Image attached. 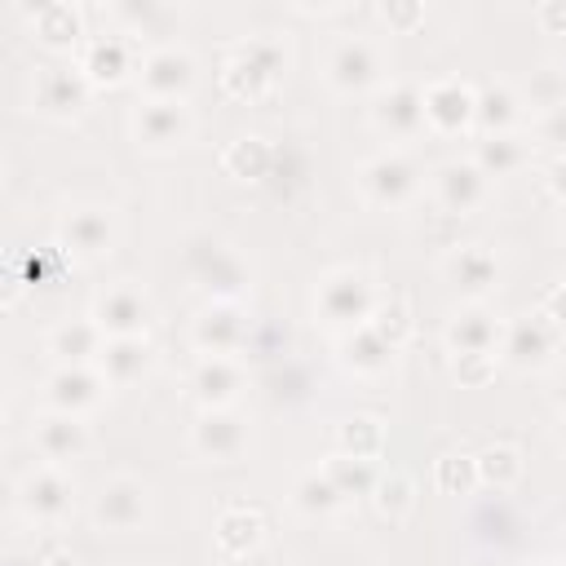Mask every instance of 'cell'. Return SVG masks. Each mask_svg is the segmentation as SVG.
Returning a JSON list of instances; mask_svg holds the SVG:
<instances>
[{"label": "cell", "mask_w": 566, "mask_h": 566, "mask_svg": "<svg viewBox=\"0 0 566 566\" xmlns=\"http://www.w3.org/2000/svg\"><path fill=\"white\" fill-rule=\"evenodd\" d=\"M531 566H562V562H531Z\"/></svg>", "instance_id": "f907efd6"}, {"label": "cell", "mask_w": 566, "mask_h": 566, "mask_svg": "<svg viewBox=\"0 0 566 566\" xmlns=\"http://www.w3.org/2000/svg\"><path fill=\"white\" fill-rule=\"evenodd\" d=\"M80 71L88 75L93 88H115L128 80L133 71V40L124 31H102V35H88L84 49L75 53Z\"/></svg>", "instance_id": "603a6c76"}, {"label": "cell", "mask_w": 566, "mask_h": 566, "mask_svg": "<svg viewBox=\"0 0 566 566\" xmlns=\"http://www.w3.org/2000/svg\"><path fill=\"white\" fill-rule=\"evenodd\" d=\"M544 181H548V190L566 203V155H557L553 164H548V172H544Z\"/></svg>", "instance_id": "7dc6e473"}, {"label": "cell", "mask_w": 566, "mask_h": 566, "mask_svg": "<svg viewBox=\"0 0 566 566\" xmlns=\"http://www.w3.org/2000/svg\"><path fill=\"white\" fill-rule=\"evenodd\" d=\"M106 13L124 27V35H150L159 22H168V9L155 4V0H133V4H106Z\"/></svg>", "instance_id": "60d3db41"}, {"label": "cell", "mask_w": 566, "mask_h": 566, "mask_svg": "<svg viewBox=\"0 0 566 566\" xmlns=\"http://www.w3.org/2000/svg\"><path fill=\"white\" fill-rule=\"evenodd\" d=\"M323 473L332 478V486H336L345 500L371 495V491H376V482H380L376 460H354V455H340V451H332V455L323 460Z\"/></svg>", "instance_id": "d590c367"}, {"label": "cell", "mask_w": 566, "mask_h": 566, "mask_svg": "<svg viewBox=\"0 0 566 566\" xmlns=\"http://www.w3.org/2000/svg\"><path fill=\"white\" fill-rule=\"evenodd\" d=\"M88 97H93V84H88V75L80 71L75 57H71V62H49V66H40L35 88H31V106H35L40 115H49V119H71V115H80V111L88 106Z\"/></svg>", "instance_id": "8fae6325"}, {"label": "cell", "mask_w": 566, "mask_h": 566, "mask_svg": "<svg viewBox=\"0 0 566 566\" xmlns=\"http://www.w3.org/2000/svg\"><path fill=\"white\" fill-rule=\"evenodd\" d=\"M88 318L106 332V340H115V336H146V327L155 318V305H150V296L137 283H111L106 292H97Z\"/></svg>", "instance_id": "5bb4252c"}, {"label": "cell", "mask_w": 566, "mask_h": 566, "mask_svg": "<svg viewBox=\"0 0 566 566\" xmlns=\"http://www.w3.org/2000/svg\"><path fill=\"white\" fill-rule=\"evenodd\" d=\"M442 340H447L451 354H500L504 318H500L486 301H464V305L447 318Z\"/></svg>", "instance_id": "ac0fdd59"}, {"label": "cell", "mask_w": 566, "mask_h": 566, "mask_svg": "<svg viewBox=\"0 0 566 566\" xmlns=\"http://www.w3.org/2000/svg\"><path fill=\"white\" fill-rule=\"evenodd\" d=\"M18 504L31 522L57 526L75 509V482L62 473V464H40L18 482Z\"/></svg>", "instance_id": "7c38bea8"}, {"label": "cell", "mask_w": 566, "mask_h": 566, "mask_svg": "<svg viewBox=\"0 0 566 566\" xmlns=\"http://www.w3.org/2000/svg\"><path fill=\"white\" fill-rule=\"evenodd\" d=\"M106 376L97 367H53L44 380V411H66V416H88L106 398Z\"/></svg>", "instance_id": "ffe728a7"}, {"label": "cell", "mask_w": 566, "mask_h": 566, "mask_svg": "<svg viewBox=\"0 0 566 566\" xmlns=\"http://www.w3.org/2000/svg\"><path fill=\"white\" fill-rule=\"evenodd\" d=\"M522 124V93L513 84H482L478 88V111H473V128L478 137H495V133H517Z\"/></svg>", "instance_id": "f546056e"}, {"label": "cell", "mask_w": 566, "mask_h": 566, "mask_svg": "<svg viewBox=\"0 0 566 566\" xmlns=\"http://www.w3.org/2000/svg\"><path fill=\"white\" fill-rule=\"evenodd\" d=\"M287 62H292V53H287V44L279 35H270V31L248 35L221 62V88L234 102H256V97H265L283 80Z\"/></svg>", "instance_id": "6da1fadb"}, {"label": "cell", "mask_w": 566, "mask_h": 566, "mask_svg": "<svg viewBox=\"0 0 566 566\" xmlns=\"http://www.w3.org/2000/svg\"><path fill=\"white\" fill-rule=\"evenodd\" d=\"M433 199H438V208L442 212H451V217H464V212H473V208H482L486 203V172L473 164V159H447V164H438L433 168Z\"/></svg>", "instance_id": "44dd1931"}, {"label": "cell", "mask_w": 566, "mask_h": 566, "mask_svg": "<svg viewBox=\"0 0 566 566\" xmlns=\"http://www.w3.org/2000/svg\"><path fill=\"white\" fill-rule=\"evenodd\" d=\"M186 270L208 292V301H243L248 296L243 256L230 243L212 239V234H190L186 239Z\"/></svg>", "instance_id": "3957f363"}, {"label": "cell", "mask_w": 566, "mask_h": 566, "mask_svg": "<svg viewBox=\"0 0 566 566\" xmlns=\"http://www.w3.org/2000/svg\"><path fill=\"white\" fill-rule=\"evenodd\" d=\"M150 363H155V349L146 336H115V340H106L97 371L106 376V385H133L150 371Z\"/></svg>", "instance_id": "4dcf8cb0"}, {"label": "cell", "mask_w": 566, "mask_h": 566, "mask_svg": "<svg viewBox=\"0 0 566 566\" xmlns=\"http://www.w3.org/2000/svg\"><path fill=\"white\" fill-rule=\"evenodd\" d=\"M31 447L44 464H66L75 455H84L88 447V424L84 416H66V411H44L31 424Z\"/></svg>", "instance_id": "cb8c5ba5"}, {"label": "cell", "mask_w": 566, "mask_h": 566, "mask_svg": "<svg viewBox=\"0 0 566 566\" xmlns=\"http://www.w3.org/2000/svg\"><path fill=\"white\" fill-rule=\"evenodd\" d=\"M40 566H80V562H75V557L66 553V548H53V553H49V557H44Z\"/></svg>", "instance_id": "c3c4849f"}, {"label": "cell", "mask_w": 566, "mask_h": 566, "mask_svg": "<svg viewBox=\"0 0 566 566\" xmlns=\"http://www.w3.org/2000/svg\"><path fill=\"white\" fill-rule=\"evenodd\" d=\"M535 22H539V31H548V35H566V0H544V4H535Z\"/></svg>", "instance_id": "f6af8a7d"}, {"label": "cell", "mask_w": 566, "mask_h": 566, "mask_svg": "<svg viewBox=\"0 0 566 566\" xmlns=\"http://www.w3.org/2000/svg\"><path fill=\"white\" fill-rule=\"evenodd\" d=\"M376 133H385L389 142H411L420 137L424 124V84H411V80H389L380 93H371V106H367Z\"/></svg>", "instance_id": "ba28073f"}, {"label": "cell", "mask_w": 566, "mask_h": 566, "mask_svg": "<svg viewBox=\"0 0 566 566\" xmlns=\"http://www.w3.org/2000/svg\"><path fill=\"white\" fill-rule=\"evenodd\" d=\"M323 80H327V88H336L345 97L380 93L389 84L385 80V53L367 35H340L323 57Z\"/></svg>", "instance_id": "277c9868"}, {"label": "cell", "mask_w": 566, "mask_h": 566, "mask_svg": "<svg viewBox=\"0 0 566 566\" xmlns=\"http://www.w3.org/2000/svg\"><path fill=\"white\" fill-rule=\"evenodd\" d=\"M535 137L548 142V146H557L566 155V102L553 106V111H544V115H535Z\"/></svg>", "instance_id": "ee69618b"}, {"label": "cell", "mask_w": 566, "mask_h": 566, "mask_svg": "<svg viewBox=\"0 0 566 566\" xmlns=\"http://www.w3.org/2000/svg\"><path fill=\"white\" fill-rule=\"evenodd\" d=\"M195 75H199L195 53H190L186 44H172V40L146 49L142 62H137V80H142V93H146V97L186 102V93L195 88Z\"/></svg>", "instance_id": "52a82bcc"}, {"label": "cell", "mask_w": 566, "mask_h": 566, "mask_svg": "<svg viewBox=\"0 0 566 566\" xmlns=\"http://www.w3.org/2000/svg\"><path fill=\"white\" fill-rule=\"evenodd\" d=\"M150 517V486L133 473H115L93 495V522L102 531H137Z\"/></svg>", "instance_id": "4fadbf2b"}, {"label": "cell", "mask_w": 566, "mask_h": 566, "mask_svg": "<svg viewBox=\"0 0 566 566\" xmlns=\"http://www.w3.org/2000/svg\"><path fill=\"white\" fill-rule=\"evenodd\" d=\"M57 248L71 256H106L115 248V217L102 203H75L66 208V217L57 221Z\"/></svg>", "instance_id": "e0dca14e"}, {"label": "cell", "mask_w": 566, "mask_h": 566, "mask_svg": "<svg viewBox=\"0 0 566 566\" xmlns=\"http://www.w3.org/2000/svg\"><path fill=\"white\" fill-rule=\"evenodd\" d=\"M190 340L199 354H221V358H234L239 349H248L252 318L243 301H208L190 323Z\"/></svg>", "instance_id": "9c48e42d"}, {"label": "cell", "mask_w": 566, "mask_h": 566, "mask_svg": "<svg viewBox=\"0 0 566 566\" xmlns=\"http://www.w3.org/2000/svg\"><path fill=\"white\" fill-rule=\"evenodd\" d=\"M394 354H398V349H394L371 323L349 327V332L336 336V363H340L345 371H354V376H385V371L394 367Z\"/></svg>", "instance_id": "4316f807"}, {"label": "cell", "mask_w": 566, "mask_h": 566, "mask_svg": "<svg viewBox=\"0 0 566 566\" xmlns=\"http://www.w3.org/2000/svg\"><path fill=\"white\" fill-rule=\"evenodd\" d=\"M473 111H478V88L460 75H438L424 84V124L442 137L469 133L473 128Z\"/></svg>", "instance_id": "9a60e30c"}, {"label": "cell", "mask_w": 566, "mask_h": 566, "mask_svg": "<svg viewBox=\"0 0 566 566\" xmlns=\"http://www.w3.org/2000/svg\"><path fill=\"white\" fill-rule=\"evenodd\" d=\"M394 349H402L407 340H411V332H416V318H411V305L402 301V296H380L376 301V310H371V318H367Z\"/></svg>", "instance_id": "74e56055"}, {"label": "cell", "mask_w": 566, "mask_h": 566, "mask_svg": "<svg viewBox=\"0 0 566 566\" xmlns=\"http://www.w3.org/2000/svg\"><path fill=\"white\" fill-rule=\"evenodd\" d=\"M354 186L371 208H407L420 190V168L402 150H380L358 164Z\"/></svg>", "instance_id": "5b68a950"}, {"label": "cell", "mask_w": 566, "mask_h": 566, "mask_svg": "<svg viewBox=\"0 0 566 566\" xmlns=\"http://www.w3.org/2000/svg\"><path fill=\"white\" fill-rule=\"evenodd\" d=\"M376 301H380V292H376L371 274H367V270H354V265L327 270V274L318 279V287H314V310H318V318H323L327 327H340V332L363 327V323L371 318Z\"/></svg>", "instance_id": "7a4b0ae2"}, {"label": "cell", "mask_w": 566, "mask_h": 566, "mask_svg": "<svg viewBox=\"0 0 566 566\" xmlns=\"http://www.w3.org/2000/svg\"><path fill=\"white\" fill-rule=\"evenodd\" d=\"M553 402H557V407H562V416H566V376L553 385Z\"/></svg>", "instance_id": "681fc988"}, {"label": "cell", "mask_w": 566, "mask_h": 566, "mask_svg": "<svg viewBox=\"0 0 566 566\" xmlns=\"http://www.w3.org/2000/svg\"><path fill=\"white\" fill-rule=\"evenodd\" d=\"M433 486H438L442 495H473V491L482 486V478H478V455H464V451L438 455V464H433Z\"/></svg>", "instance_id": "8d00e7d4"}, {"label": "cell", "mask_w": 566, "mask_h": 566, "mask_svg": "<svg viewBox=\"0 0 566 566\" xmlns=\"http://www.w3.org/2000/svg\"><path fill=\"white\" fill-rule=\"evenodd\" d=\"M186 389L190 398L199 402V411H212V407H234L239 394L248 389V371L239 358H221V354H203L190 376H186Z\"/></svg>", "instance_id": "d6986e66"}, {"label": "cell", "mask_w": 566, "mask_h": 566, "mask_svg": "<svg viewBox=\"0 0 566 566\" xmlns=\"http://www.w3.org/2000/svg\"><path fill=\"white\" fill-rule=\"evenodd\" d=\"M522 473H526V460H522L517 447L491 442V447L478 451V478H482V486H491V491H513V486L522 482Z\"/></svg>", "instance_id": "e575fe53"}, {"label": "cell", "mask_w": 566, "mask_h": 566, "mask_svg": "<svg viewBox=\"0 0 566 566\" xmlns=\"http://www.w3.org/2000/svg\"><path fill=\"white\" fill-rule=\"evenodd\" d=\"M261 539H265V517H261V509H252V504H230V509H221V517L212 522V544H217V553L230 557V562L256 553Z\"/></svg>", "instance_id": "83f0119b"}, {"label": "cell", "mask_w": 566, "mask_h": 566, "mask_svg": "<svg viewBox=\"0 0 566 566\" xmlns=\"http://www.w3.org/2000/svg\"><path fill=\"white\" fill-rule=\"evenodd\" d=\"M190 447H195V455H203L212 464L239 460L248 451V416L234 411V407L199 411L195 424H190Z\"/></svg>", "instance_id": "2e32d148"}, {"label": "cell", "mask_w": 566, "mask_h": 566, "mask_svg": "<svg viewBox=\"0 0 566 566\" xmlns=\"http://www.w3.org/2000/svg\"><path fill=\"white\" fill-rule=\"evenodd\" d=\"M287 500H292V509L305 513V517H327V513H336V509L345 504V495L332 486V478L323 473V464H318V469H305V473L292 482Z\"/></svg>", "instance_id": "d6a6232c"}, {"label": "cell", "mask_w": 566, "mask_h": 566, "mask_svg": "<svg viewBox=\"0 0 566 566\" xmlns=\"http://www.w3.org/2000/svg\"><path fill=\"white\" fill-rule=\"evenodd\" d=\"M473 164L486 177H509L517 168L531 164V142L522 133H495V137H478L473 142Z\"/></svg>", "instance_id": "1f68e13d"}, {"label": "cell", "mask_w": 566, "mask_h": 566, "mask_svg": "<svg viewBox=\"0 0 566 566\" xmlns=\"http://www.w3.org/2000/svg\"><path fill=\"white\" fill-rule=\"evenodd\" d=\"M562 345V332L544 318V310H531V314H517L504 323V340H500V363L513 367V371H539L553 363Z\"/></svg>", "instance_id": "8992f818"}, {"label": "cell", "mask_w": 566, "mask_h": 566, "mask_svg": "<svg viewBox=\"0 0 566 566\" xmlns=\"http://www.w3.org/2000/svg\"><path fill=\"white\" fill-rule=\"evenodd\" d=\"M195 115L186 102H168V97H142L128 115V133L142 150H172L190 137Z\"/></svg>", "instance_id": "30bf717a"}, {"label": "cell", "mask_w": 566, "mask_h": 566, "mask_svg": "<svg viewBox=\"0 0 566 566\" xmlns=\"http://www.w3.org/2000/svg\"><path fill=\"white\" fill-rule=\"evenodd\" d=\"M500 371V354H451V376L460 389H486Z\"/></svg>", "instance_id": "b9f144b4"}, {"label": "cell", "mask_w": 566, "mask_h": 566, "mask_svg": "<svg viewBox=\"0 0 566 566\" xmlns=\"http://www.w3.org/2000/svg\"><path fill=\"white\" fill-rule=\"evenodd\" d=\"M562 566H566V562H562Z\"/></svg>", "instance_id": "f5cc1de1"}, {"label": "cell", "mask_w": 566, "mask_h": 566, "mask_svg": "<svg viewBox=\"0 0 566 566\" xmlns=\"http://www.w3.org/2000/svg\"><path fill=\"white\" fill-rule=\"evenodd\" d=\"M376 13H380V22L389 31H416L424 22V4L420 0H380Z\"/></svg>", "instance_id": "7bdbcfd3"}, {"label": "cell", "mask_w": 566, "mask_h": 566, "mask_svg": "<svg viewBox=\"0 0 566 566\" xmlns=\"http://www.w3.org/2000/svg\"><path fill=\"white\" fill-rule=\"evenodd\" d=\"M274 159H279V146H274L270 137H261V133H239V137L221 150V168H226V177H234V181H252V186L270 181Z\"/></svg>", "instance_id": "f1b7e54d"}, {"label": "cell", "mask_w": 566, "mask_h": 566, "mask_svg": "<svg viewBox=\"0 0 566 566\" xmlns=\"http://www.w3.org/2000/svg\"><path fill=\"white\" fill-rule=\"evenodd\" d=\"M442 274H447V283L464 301H486L500 287V256L486 243H464V248H451L447 252Z\"/></svg>", "instance_id": "7402d4cb"}, {"label": "cell", "mask_w": 566, "mask_h": 566, "mask_svg": "<svg viewBox=\"0 0 566 566\" xmlns=\"http://www.w3.org/2000/svg\"><path fill=\"white\" fill-rule=\"evenodd\" d=\"M336 451L354 460H380L385 455V424L376 416H345L336 424Z\"/></svg>", "instance_id": "836d02e7"}, {"label": "cell", "mask_w": 566, "mask_h": 566, "mask_svg": "<svg viewBox=\"0 0 566 566\" xmlns=\"http://www.w3.org/2000/svg\"><path fill=\"white\" fill-rule=\"evenodd\" d=\"M539 310H544V318L566 336V283H557V287L544 296V305H539Z\"/></svg>", "instance_id": "bcb514c9"}, {"label": "cell", "mask_w": 566, "mask_h": 566, "mask_svg": "<svg viewBox=\"0 0 566 566\" xmlns=\"http://www.w3.org/2000/svg\"><path fill=\"white\" fill-rule=\"evenodd\" d=\"M44 349L57 358V367H97L106 349V332L93 318H62L44 336Z\"/></svg>", "instance_id": "484cf974"}, {"label": "cell", "mask_w": 566, "mask_h": 566, "mask_svg": "<svg viewBox=\"0 0 566 566\" xmlns=\"http://www.w3.org/2000/svg\"><path fill=\"white\" fill-rule=\"evenodd\" d=\"M371 500H376V513H380V517L402 522V517L416 509V486H411V478H407V473L389 469V473H380V482H376Z\"/></svg>", "instance_id": "f35d334b"}, {"label": "cell", "mask_w": 566, "mask_h": 566, "mask_svg": "<svg viewBox=\"0 0 566 566\" xmlns=\"http://www.w3.org/2000/svg\"><path fill=\"white\" fill-rule=\"evenodd\" d=\"M562 447H566V420H562Z\"/></svg>", "instance_id": "816d5d0a"}, {"label": "cell", "mask_w": 566, "mask_h": 566, "mask_svg": "<svg viewBox=\"0 0 566 566\" xmlns=\"http://www.w3.org/2000/svg\"><path fill=\"white\" fill-rule=\"evenodd\" d=\"M562 102H566V75H562L557 66H535V71L526 75L522 106H531L535 115H544V111H553V106H562Z\"/></svg>", "instance_id": "ab89813d"}, {"label": "cell", "mask_w": 566, "mask_h": 566, "mask_svg": "<svg viewBox=\"0 0 566 566\" xmlns=\"http://www.w3.org/2000/svg\"><path fill=\"white\" fill-rule=\"evenodd\" d=\"M31 31L53 53H80L84 49V13L71 0H44L31 9Z\"/></svg>", "instance_id": "d4e9b609"}]
</instances>
